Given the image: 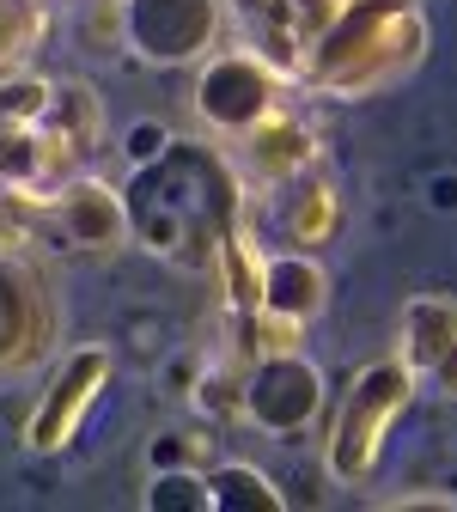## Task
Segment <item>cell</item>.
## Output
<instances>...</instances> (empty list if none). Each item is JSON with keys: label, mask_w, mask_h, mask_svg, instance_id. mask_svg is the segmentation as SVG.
I'll use <instances>...</instances> for the list:
<instances>
[{"label": "cell", "mask_w": 457, "mask_h": 512, "mask_svg": "<svg viewBox=\"0 0 457 512\" xmlns=\"http://www.w3.org/2000/svg\"><path fill=\"white\" fill-rule=\"evenodd\" d=\"M384 506L390 512H409V506H445V512H457V494H433V488L427 494H390Z\"/></svg>", "instance_id": "ac0fdd59"}, {"label": "cell", "mask_w": 457, "mask_h": 512, "mask_svg": "<svg viewBox=\"0 0 457 512\" xmlns=\"http://www.w3.org/2000/svg\"><path fill=\"white\" fill-rule=\"evenodd\" d=\"M269 214H275L281 250H317V244H330V238L348 226L342 189L323 177V165H311V171L287 177L281 189H269Z\"/></svg>", "instance_id": "5bb4252c"}, {"label": "cell", "mask_w": 457, "mask_h": 512, "mask_svg": "<svg viewBox=\"0 0 457 512\" xmlns=\"http://www.w3.org/2000/svg\"><path fill=\"white\" fill-rule=\"evenodd\" d=\"M281 74L263 68L250 49H214L202 61V74H195V110H202L220 135H244L250 122H263L275 104H281Z\"/></svg>", "instance_id": "52a82bcc"}, {"label": "cell", "mask_w": 457, "mask_h": 512, "mask_svg": "<svg viewBox=\"0 0 457 512\" xmlns=\"http://www.w3.org/2000/svg\"><path fill=\"white\" fill-rule=\"evenodd\" d=\"M104 384H110V348L104 342L74 348L68 360L55 366L49 391L37 397L31 421H25V445H31V452H61V445H74V433L86 427V415L104 397Z\"/></svg>", "instance_id": "ba28073f"}, {"label": "cell", "mask_w": 457, "mask_h": 512, "mask_svg": "<svg viewBox=\"0 0 457 512\" xmlns=\"http://www.w3.org/2000/svg\"><path fill=\"white\" fill-rule=\"evenodd\" d=\"M330 305V275L311 250H269L263 263V311L281 324H311V317Z\"/></svg>", "instance_id": "9a60e30c"}, {"label": "cell", "mask_w": 457, "mask_h": 512, "mask_svg": "<svg viewBox=\"0 0 457 512\" xmlns=\"http://www.w3.org/2000/svg\"><path fill=\"white\" fill-rule=\"evenodd\" d=\"M342 0H220V25H232L238 49H250L281 80H299L305 55L330 31Z\"/></svg>", "instance_id": "5b68a950"}, {"label": "cell", "mask_w": 457, "mask_h": 512, "mask_svg": "<svg viewBox=\"0 0 457 512\" xmlns=\"http://www.w3.org/2000/svg\"><path fill=\"white\" fill-rule=\"evenodd\" d=\"M49 244L55 250H86V256H110L128 244V208L122 189L98 183V177H68L61 189H49Z\"/></svg>", "instance_id": "8fae6325"}, {"label": "cell", "mask_w": 457, "mask_h": 512, "mask_svg": "<svg viewBox=\"0 0 457 512\" xmlns=\"http://www.w3.org/2000/svg\"><path fill=\"white\" fill-rule=\"evenodd\" d=\"M128 238H141L153 256L183 269H208L214 250L250 220L244 177L214 141H171L135 165V183L122 189Z\"/></svg>", "instance_id": "6da1fadb"}, {"label": "cell", "mask_w": 457, "mask_h": 512, "mask_svg": "<svg viewBox=\"0 0 457 512\" xmlns=\"http://www.w3.org/2000/svg\"><path fill=\"white\" fill-rule=\"evenodd\" d=\"M397 354L415 372V384H427L433 397L457 403V299L415 293L403 305V348Z\"/></svg>", "instance_id": "4fadbf2b"}, {"label": "cell", "mask_w": 457, "mask_h": 512, "mask_svg": "<svg viewBox=\"0 0 457 512\" xmlns=\"http://www.w3.org/2000/svg\"><path fill=\"white\" fill-rule=\"evenodd\" d=\"M415 391H421V384L403 366V354H384V360H372V366H360L348 378L342 403L330 409V427H323V464H330V476L342 488H354V482L372 476L390 427L409 415Z\"/></svg>", "instance_id": "277c9868"}, {"label": "cell", "mask_w": 457, "mask_h": 512, "mask_svg": "<svg viewBox=\"0 0 457 512\" xmlns=\"http://www.w3.org/2000/svg\"><path fill=\"white\" fill-rule=\"evenodd\" d=\"M323 409V372L293 354H263L244 366V421L263 433H299Z\"/></svg>", "instance_id": "30bf717a"}, {"label": "cell", "mask_w": 457, "mask_h": 512, "mask_svg": "<svg viewBox=\"0 0 457 512\" xmlns=\"http://www.w3.org/2000/svg\"><path fill=\"white\" fill-rule=\"evenodd\" d=\"M202 482H208V506L214 512H232V506H269V512H281L287 506V494H275V482L263 470H250V464H214Z\"/></svg>", "instance_id": "2e32d148"}, {"label": "cell", "mask_w": 457, "mask_h": 512, "mask_svg": "<svg viewBox=\"0 0 457 512\" xmlns=\"http://www.w3.org/2000/svg\"><path fill=\"white\" fill-rule=\"evenodd\" d=\"M238 177H244V189H256V196H269V189H281L287 177H299V171H311V165H323V153H317V135L287 110V104H275L263 122H250L244 135H238Z\"/></svg>", "instance_id": "7c38bea8"}, {"label": "cell", "mask_w": 457, "mask_h": 512, "mask_svg": "<svg viewBox=\"0 0 457 512\" xmlns=\"http://www.w3.org/2000/svg\"><path fill=\"white\" fill-rule=\"evenodd\" d=\"M104 147V98L80 80L0 74V183L49 196Z\"/></svg>", "instance_id": "7a4b0ae2"}, {"label": "cell", "mask_w": 457, "mask_h": 512, "mask_svg": "<svg viewBox=\"0 0 457 512\" xmlns=\"http://www.w3.org/2000/svg\"><path fill=\"white\" fill-rule=\"evenodd\" d=\"M49 244V196H19L0 183V250H43Z\"/></svg>", "instance_id": "e0dca14e"}, {"label": "cell", "mask_w": 457, "mask_h": 512, "mask_svg": "<svg viewBox=\"0 0 457 512\" xmlns=\"http://www.w3.org/2000/svg\"><path fill=\"white\" fill-rule=\"evenodd\" d=\"M61 336V305L25 256L0 250V384H13L49 360Z\"/></svg>", "instance_id": "8992f818"}, {"label": "cell", "mask_w": 457, "mask_h": 512, "mask_svg": "<svg viewBox=\"0 0 457 512\" xmlns=\"http://www.w3.org/2000/svg\"><path fill=\"white\" fill-rule=\"evenodd\" d=\"M104 7H122V0H104Z\"/></svg>", "instance_id": "d6986e66"}, {"label": "cell", "mask_w": 457, "mask_h": 512, "mask_svg": "<svg viewBox=\"0 0 457 512\" xmlns=\"http://www.w3.org/2000/svg\"><path fill=\"white\" fill-rule=\"evenodd\" d=\"M122 37L147 61H208L220 49V0H122Z\"/></svg>", "instance_id": "9c48e42d"}, {"label": "cell", "mask_w": 457, "mask_h": 512, "mask_svg": "<svg viewBox=\"0 0 457 512\" xmlns=\"http://www.w3.org/2000/svg\"><path fill=\"white\" fill-rule=\"evenodd\" d=\"M427 55L421 0H342L330 31L305 55L299 86L311 98H372Z\"/></svg>", "instance_id": "3957f363"}]
</instances>
